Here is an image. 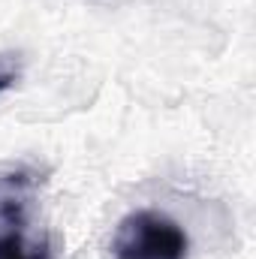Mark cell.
<instances>
[{"label": "cell", "mask_w": 256, "mask_h": 259, "mask_svg": "<svg viewBox=\"0 0 256 259\" xmlns=\"http://www.w3.org/2000/svg\"><path fill=\"white\" fill-rule=\"evenodd\" d=\"M39 181L27 169L0 175V259H52L49 235L33 226Z\"/></svg>", "instance_id": "obj_1"}, {"label": "cell", "mask_w": 256, "mask_h": 259, "mask_svg": "<svg viewBox=\"0 0 256 259\" xmlns=\"http://www.w3.org/2000/svg\"><path fill=\"white\" fill-rule=\"evenodd\" d=\"M187 232L172 217L142 208L118 223L109 259H187Z\"/></svg>", "instance_id": "obj_2"}, {"label": "cell", "mask_w": 256, "mask_h": 259, "mask_svg": "<svg viewBox=\"0 0 256 259\" xmlns=\"http://www.w3.org/2000/svg\"><path fill=\"white\" fill-rule=\"evenodd\" d=\"M21 78V58L12 55V52H3L0 55V94L12 91Z\"/></svg>", "instance_id": "obj_3"}]
</instances>
